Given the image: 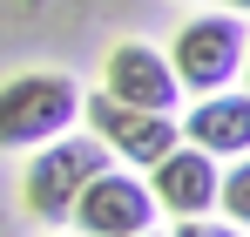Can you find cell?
<instances>
[{
    "label": "cell",
    "instance_id": "52a82bcc",
    "mask_svg": "<svg viewBox=\"0 0 250 237\" xmlns=\"http://www.w3.org/2000/svg\"><path fill=\"white\" fill-rule=\"evenodd\" d=\"M216 176H223V163L203 156L196 142H176L169 156L149 163V197H156V210H169V217H209L216 210Z\"/></svg>",
    "mask_w": 250,
    "mask_h": 237
},
{
    "label": "cell",
    "instance_id": "5b68a950",
    "mask_svg": "<svg viewBox=\"0 0 250 237\" xmlns=\"http://www.w3.org/2000/svg\"><path fill=\"white\" fill-rule=\"evenodd\" d=\"M68 224L82 237H142V231H156V197H149V183L135 169H115L108 163V169H95L82 183Z\"/></svg>",
    "mask_w": 250,
    "mask_h": 237
},
{
    "label": "cell",
    "instance_id": "9c48e42d",
    "mask_svg": "<svg viewBox=\"0 0 250 237\" xmlns=\"http://www.w3.org/2000/svg\"><path fill=\"white\" fill-rule=\"evenodd\" d=\"M216 210H223V224L250 231V149H244V156H230V169L216 176Z\"/></svg>",
    "mask_w": 250,
    "mask_h": 237
},
{
    "label": "cell",
    "instance_id": "ba28073f",
    "mask_svg": "<svg viewBox=\"0 0 250 237\" xmlns=\"http://www.w3.org/2000/svg\"><path fill=\"white\" fill-rule=\"evenodd\" d=\"M183 129V142H196L203 156L230 163L250 149V88L244 95H230V88H209V95H196V109L176 122Z\"/></svg>",
    "mask_w": 250,
    "mask_h": 237
},
{
    "label": "cell",
    "instance_id": "277c9868",
    "mask_svg": "<svg viewBox=\"0 0 250 237\" xmlns=\"http://www.w3.org/2000/svg\"><path fill=\"white\" fill-rule=\"evenodd\" d=\"M82 122H88V136H102V142H108V156H122L128 169H149L156 156H169V149L183 142V129H176V116H156V109H135V102H115L108 88H95V95H82Z\"/></svg>",
    "mask_w": 250,
    "mask_h": 237
},
{
    "label": "cell",
    "instance_id": "6da1fadb",
    "mask_svg": "<svg viewBox=\"0 0 250 237\" xmlns=\"http://www.w3.org/2000/svg\"><path fill=\"white\" fill-rule=\"evenodd\" d=\"M75 122H82V88L61 68H27L0 81V149L27 156L54 136H68Z\"/></svg>",
    "mask_w": 250,
    "mask_h": 237
},
{
    "label": "cell",
    "instance_id": "8992f818",
    "mask_svg": "<svg viewBox=\"0 0 250 237\" xmlns=\"http://www.w3.org/2000/svg\"><path fill=\"white\" fill-rule=\"evenodd\" d=\"M102 88H108L115 102L156 109V116H176V109H183V81L169 68V54L149 47V41H115L108 61H102Z\"/></svg>",
    "mask_w": 250,
    "mask_h": 237
},
{
    "label": "cell",
    "instance_id": "4fadbf2b",
    "mask_svg": "<svg viewBox=\"0 0 250 237\" xmlns=\"http://www.w3.org/2000/svg\"><path fill=\"white\" fill-rule=\"evenodd\" d=\"M142 237H156V231H142Z\"/></svg>",
    "mask_w": 250,
    "mask_h": 237
},
{
    "label": "cell",
    "instance_id": "3957f363",
    "mask_svg": "<svg viewBox=\"0 0 250 237\" xmlns=\"http://www.w3.org/2000/svg\"><path fill=\"white\" fill-rule=\"evenodd\" d=\"M163 54H169V68H176V81H183V95L230 88L237 68H244V14H230V7L189 14Z\"/></svg>",
    "mask_w": 250,
    "mask_h": 237
},
{
    "label": "cell",
    "instance_id": "7c38bea8",
    "mask_svg": "<svg viewBox=\"0 0 250 237\" xmlns=\"http://www.w3.org/2000/svg\"><path fill=\"white\" fill-rule=\"evenodd\" d=\"M223 7H230V14H250V0H223Z\"/></svg>",
    "mask_w": 250,
    "mask_h": 237
},
{
    "label": "cell",
    "instance_id": "7a4b0ae2",
    "mask_svg": "<svg viewBox=\"0 0 250 237\" xmlns=\"http://www.w3.org/2000/svg\"><path fill=\"white\" fill-rule=\"evenodd\" d=\"M108 142L102 136H54V142H41L34 156H27V169H21V210L34 217V224H68V210H75V197H82V183L95 176V169H108Z\"/></svg>",
    "mask_w": 250,
    "mask_h": 237
},
{
    "label": "cell",
    "instance_id": "30bf717a",
    "mask_svg": "<svg viewBox=\"0 0 250 237\" xmlns=\"http://www.w3.org/2000/svg\"><path fill=\"white\" fill-rule=\"evenodd\" d=\"M169 237H244V231L237 224H216V217H176Z\"/></svg>",
    "mask_w": 250,
    "mask_h": 237
},
{
    "label": "cell",
    "instance_id": "8fae6325",
    "mask_svg": "<svg viewBox=\"0 0 250 237\" xmlns=\"http://www.w3.org/2000/svg\"><path fill=\"white\" fill-rule=\"evenodd\" d=\"M237 75H244V88H250V41H244V68H237Z\"/></svg>",
    "mask_w": 250,
    "mask_h": 237
}]
</instances>
